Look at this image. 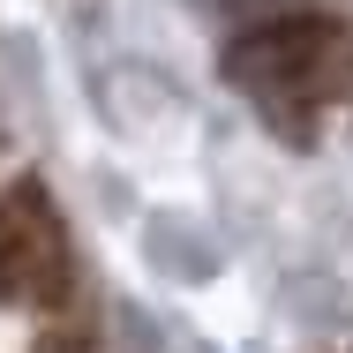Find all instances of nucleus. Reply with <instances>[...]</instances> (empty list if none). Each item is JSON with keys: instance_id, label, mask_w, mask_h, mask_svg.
<instances>
[{"instance_id": "2", "label": "nucleus", "mask_w": 353, "mask_h": 353, "mask_svg": "<svg viewBox=\"0 0 353 353\" xmlns=\"http://www.w3.org/2000/svg\"><path fill=\"white\" fill-rule=\"evenodd\" d=\"M75 293L68 225L38 181L0 188V308L15 316H61Z\"/></svg>"}, {"instance_id": "1", "label": "nucleus", "mask_w": 353, "mask_h": 353, "mask_svg": "<svg viewBox=\"0 0 353 353\" xmlns=\"http://www.w3.org/2000/svg\"><path fill=\"white\" fill-rule=\"evenodd\" d=\"M225 75L256 105L263 128H279L293 143H316L353 113V23H339V15L256 23L248 38H233Z\"/></svg>"}]
</instances>
